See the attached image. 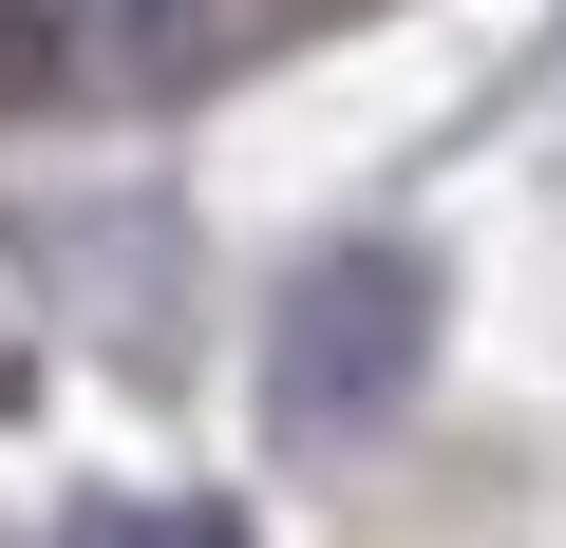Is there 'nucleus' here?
I'll return each instance as SVG.
<instances>
[{
    "mask_svg": "<svg viewBox=\"0 0 566 548\" xmlns=\"http://www.w3.org/2000/svg\"><path fill=\"white\" fill-rule=\"evenodd\" d=\"M416 379H434V265L416 246H322L264 322V397L303 435H378Z\"/></svg>",
    "mask_w": 566,
    "mask_h": 548,
    "instance_id": "f257e3e1",
    "label": "nucleus"
},
{
    "mask_svg": "<svg viewBox=\"0 0 566 548\" xmlns=\"http://www.w3.org/2000/svg\"><path fill=\"white\" fill-rule=\"evenodd\" d=\"M57 548H245V529H227V510H76Z\"/></svg>",
    "mask_w": 566,
    "mask_h": 548,
    "instance_id": "f03ea898",
    "label": "nucleus"
}]
</instances>
